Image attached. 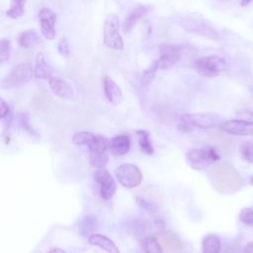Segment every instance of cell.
Masks as SVG:
<instances>
[{
  "label": "cell",
  "mask_w": 253,
  "mask_h": 253,
  "mask_svg": "<svg viewBox=\"0 0 253 253\" xmlns=\"http://www.w3.org/2000/svg\"><path fill=\"white\" fill-rule=\"evenodd\" d=\"M240 153L242 157L250 163H253V143L246 142L241 145Z\"/></svg>",
  "instance_id": "cell-30"
},
{
  "label": "cell",
  "mask_w": 253,
  "mask_h": 253,
  "mask_svg": "<svg viewBox=\"0 0 253 253\" xmlns=\"http://www.w3.org/2000/svg\"><path fill=\"white\" fill-rule=\"evenodd\" d=\"M243 253H253V241L248 242L243 247Z\"/></svg>",
  "instance_id": "cell-35"
},
{
  "label": "cell",
  "mask_w": 253,
  "mask_h": 253,
  "mask_svg": "<svg viewBox=\"0 0 253 253\" xmlns=\"http://www.w3.org/2000/svg\"><path fill=\"white\" fill-rule=\"evenodd\" d=\"M121 21L117 14H109L103 24V43L106 47L114 50L124 48V41L120 34Z\"/></svg>",
  "instance_id": "cell-1"
},
{
  "label": "cell",
  "mask_w": 253,
  "mask_h": 253,
  "mask_svg": "<svg viewBox=\"0 0 253 253\" xmlns=\"http://www.w3.org/2000/svg\"><path fill=\"white\" fill-rule=\"evenodd\" d=\"M94 180L99 186L101 197L106 201L111 200L117 190L115 179L113 178L111 173L105 168H99L94 173Z\"/></svg>",
  "instance_id": "cell-10"
},
{
  "label": "cell",
  "mask_w": 253,
  "mask_h": 253,
  "mask_svg": "<svg viewBox=\"0 0 253 253\" xmlns=\"http://www.w3.org/2000/svg\"><path fill=\"white\" fill-rule=\"evenodd\" d=\"M115 176L118 182L126 189H132L140 185L142 173L135 164L125 163L118 166L115 170Z\"/></svg>",
  "instance_id": "cell-6"
},
{
  "label": "cell",
  "mask_w": 253,
  "mask_h": 253,
  "mask_svg": "<svg viewBox=\"0 0 253 253\" xmlns=\"http://www.w3.org/2000/svg\"><path fill=\"white\" fill-rule=\"evenodd\" d=\"M136 137L139 148L147 155H151L154 152L153 146L150 141V133L146 129H139L136 131Z\"/></svg>",
  "instance_id": "cell-22"
},
{
  "label": "cell",
  "mask_w": 253,
  "mask_h": 253,
  "mask_svg": "<svg viewBox=\"0 0 253 253\" xmlns=\"http://www.w3.org/2000/svg\"><path fill=\"white\" fill-rule=\"evenodd\" d=\"M35 78L49 80L53 76V68L45 61L42 52H39L36 56L35 63Z\"/></svg>",
  "instance_id": "cell-19"
},
{
  "label": "cell",
  "mask_w": 253,
  "mask_h": 253,
  "mask_svg": "<svg viewBox=\"0 0 253 253\" xmlns=\"http://www.w3.org/2000/svg\"><path fill=\"white\" fill-rule=\"evenodd\" d=\"M0 108H1V120L5 119L7 116L11 114L9 105L3 99H0Z\"/></svg>",
  "instance_id": "cell-34"
},
{
  "label": "cell",
  "mask_w": 253,
  "mask_h": 253,
  "mask_svg": "<svg viewBox=\"0 0 253 253\" xmlns=\"http://www.w3.org/2000/svg\"><path fill=\"white\" fill-rule=\"evenodd\" d=\"M221 249V242L217 235L213 233L207 234L202 241L203 253H219Z\"/></svg>",
  "instance_id": "cell-20"
},
{
  "label": "cell",
  "mask_w": 253,
  "mask_h": 253,
  "mask_svg": "<svg viewBox=\"0 0 253 253\" xmlns=\"http://www.w3.org/2000/svg\"><path fill=\"white\" fill-rule=\"evenodd\" d=\"M233 169H230L226 165H217L213 167L210 173V179L213 185V187L219 192H227L229 188L232 186V182L234 181Z\"/></svg>",
  "instance_id": "cell-9"
},
{
  "label": "cell",
  "mask_w": 253,
  "mask_h": 253,
  "mask_svg": "<svg viewBox=\"0 0 253 253\" xmlns=\"http://www.w3.org/2000/svg\"><path fill=\"white\" fill-rule=\"evenodd\" d=\"M27 0H12L10 8L6 12V16L11 19H19L25 14V5Z\"/></svg>",
  "instance_id": "cell-23"
},
{
  "label": "cell",
  "mask_w": 253,
  "mask_h": 253,
  "mask_svg": "<svg viewBox=\"0 0 253 253\" xmlns=\"http://www.w3.org/2000/svg\"><path fill=\"white\" fill-rule=\"evenodd\" d=\"M186 159L193 169L205 170L212 162L219 160V155L212 147H208L207 149L192 148L187 151Z\"/></svg>",
  "instance_id": "cell-3"
},
{
  "label": "cell",
  "mask_w": 253,
  "mask_h": 253,
  "mask_svg": "<svg viewBox=\"0 0 253 253\" xmlns=\"http://www.w3.org/2000/svg\"><path fill=\"white\" fill-rule=\"evenodd\" d=\"M158 240L166 252L173 253L180 251L183 247V242L180 237L171 231H165L158 235Z\"/></svg>",
  "instance_id": "cell-16"
},
{
  "label": "cell",
  "mask_w": 253,
  "mask_h": 253,
  "mask_svg": "<svg viewBox=\"0 0 253 253\" xmlns=\"http://www.w3.org/2000/svg\"><path fill=\"white\" fill-rule=\"evenodd\" d=\"M180 123L191 127H200L209 129L219 124V118L215 114L210 113H188L180 117Z\"/></svg>",
  "instance_id": "cell-8"
},
{
  "label": "cell",
  "mask_w": 253,
  "mask_h": 253,
  "mask_svg": "<svg viewBox=\"0 0 253 253\" xmlns=\"http://www.w3.org/2000/svg\"><path fill=\"white\" fill-rule=\"evenodd\" d=\"M144 249L146 253H163L162 246L158 239L153 236L147 237L144 241Z\"/></svg>",
  "instance_id": "cell-26"
},
{
  "label": "cell",
  "mask_w": 253,
  "mask_h": 253,
  "mask_svg": "<svg viewBox=\"0 0 253 253\" xmlns=\"http://www.w3.org/2000/svg\"><path fill=\"white\" fill-rule=\"evenodd\" d=\"M17 122L18 124L27 131H29L30 133H34L33 129L31 128V118L29 113L26 112H21L17 114Z\"/></svg>",
  "instance_id": "cell-28"
},
{
  "label": "cell",
  "mask_w": 253,
  "mask_h": 253,
  "mask_svg": "<svg viewBox=\"0 0 253 253\" xmlns=\"http://www.w3.org/2000/svg\"><path fill=\"white\" fill-rule=\"evenodd\" d=\"M152 9L150 5H144L140 4L132 8L129 13L126 16L123 24H122V29L123 32L127 34L129 33L135 26L136 24Z\"/></svg>",
  "instance_id": "cell-13"
},
{
  "label": "cell",
  "mask_w": 253,
  "mask_h": 253,
  "mask_svg": "<svg viewBox=\"0 0 253 253\" xmlns=\"http://www.w3.org/2000/svg\"><path fill=\"white\" fill-rule=\"evenodd\" d=\"M181 27L188 33L207 38L210 40H219V35L216 30L210 24L194 18H184L180 22Z\"/></svg>",
  "instance_id": "cell-7"
},
{
  "label": "cell",
  "mask_w": 253,
  "mask_h": 253,
  "mask_svg": "<svg viewBox=\"0 0 253 253\" xmlns=\"http://www.w3.org/2000/svg\"><path fill=\"white\" fill-rule=\"evenodd\" d=\"M39 20L41 24V34L46 40H53L55 38V24L56 15L55 13L46 7H42L39 13Z\"/></svg>",
  "instance_id": "cell-11"
},
{
  "label": "cell",
  "mask_w": 253,
  "mask_h": 253,
  "mask_svg": "<svg viewBox=\"0 0 253 253\" xmlns=\"http://www.w3.org/2000/svg\"><path fill=\"white\" fill-rule=\"evenodd\" d=\"M41 38L35 31H25L18 36V44L23 48H29L38 44Z\"/></svg>",
  "instance_id": "cell-21"
},
{
  "label": "cell",
  "mask_w": 253,
  "mask_h": 253,
  "mask_svg": "<svg viewBox=\"0 0 253 253\" xmlns=\"http://www.w3.org/2000/svg\"><path fill=\"white\" fill-rule=\"evenodd\" d=\"M239 219L242 223L253 225V208H244L239 213Z\"/></svg>",
  "instance_id": "cell-29"
},
{
  "label": "cell",
  "mask_w": 253,
  "mask_h": 253,
  "mask_svg": "<svg viewBox=\"0 0 253 253\" xmlns=\"http://www.w3.org/2000/svg\"><path fill=\"white\" fill-rule=\"evenodd\" d=\"M48 86L51 92L61 99H71L73 97V89L62 78L58 76H52L48 80Z\"/></svg>",
  "instance_id": "cell-15"
},
{
  "label": "cell",
  "mask_w": 253,
  "mask_h": 253,
  "mask_svg": "<svg viewBox=\"0 0 253 253\" xmlns=\"http://www.w3.org/2000/svg\"><path fill=\"white\" fill-rule=\"evenodd\" d=\"M238 119L245 121L247 123L253 124V112L249 111V110H242L238 113Z\"/></svg>",
  "instance_id": "cell-33"
},
{
  "label": "cell",
  "mask_w": 253,
  "mask_h": 253,
  "mask_svg": "<svg viewBox=\"0 0 253 253\" xmlns=\"http://www.w3.org/2000/svg\"><path fill=\"white\" fill-rule=\"evenodd\" d=\"M157 71L158 70L156 69V67L152 63H150V65L142 72L140 76V84L142 86H147L148 84H150L154 79Z\"/></svg>",
  "instance_id": "cell-27"
},
{
  "label": "cell",
  "mask_w": 253,
  "mask_h": 253,
  "mask_svg": "<svg viewBox=\"0 0 253 253\" xmlns=\"http://www.w3.org/2000/svg\"><path fill=\"white\" fill-rule=\"evenodd\" d=\"M72 141L75 145L78 146L86 145L89 149V152L108 151L110 142L105 136L101 134H95L87 130L75 132L72 136Z\"/></svg>",
  "instance_id": "cell-5"
},
{
  "label": "cell",
  "mask_w": 253,
  "mask_h": 253,
  "mask_svg": "<svg viewBox=\"0 0 253 253\" xmlns=\"http://www.w3.org/2000/svg\"><path fill=\"white\" fill-rule=\"evenodd\" d=\"M252 1H253V0H240V5L243 6V7H245V6L249 5Z\"/></svg>",
  "instance_id": "cell-37"
},
{
  "label": "cell",
  "mask_w": 253,
  "mask_h": 253,
  "mask_svg": "<svg viewBox=\"0 0 253 253\" xmlns=\"http://www.w3.org/2000/svg\"><path fill=\"white\" fill-rule=\"evenodd\" d=\"M130 140L126 134L114 136L109 142V149L112 154L116 156H123L129 151Z\"/></svg>",
  "instance_id": "cell-17"
},
{
  "label": "cell",
  "mask_w": 253,
  "mask_h": 253,
  "mask_svg": "<svg viewBox=\"0 0 253 253\" xmlns=\"http://www.w3.org/2000/svg\"><path fill=\"white\" fill-rule=\"evenodd\" d=\"M221 129L229 134L238 136H248L253 135V124L247 123L240 119L229 120L220 126Z\"/></svg>",
  "instance_id": "cell-12"
},
{
  "label": "cell",
  "mask_w": 253,
  "mask_h": 253,
  "mask_svg": "<svg viewBox=\"0 0 253 253\" xmlns=\"http://www.w3.org/2000/svg\"><path fill=\"white\" fill-rule=\"evenodd\" d=\"M103 89L107 100L114 106H118L123 102L124 95L121 87L109 76L103 77Z\"/></svg>",
  "instance_id": "cell-14"
},
{
  "label": "cell",
  "mask_w": 253,
  "mask_h": 253,
  "mask_svg": "<svg viewBox=\"0 0 253 253\" xmlns=\"http://www.w3.org/2000/svg\"><path fill=\"white\" fill-rule=\"evenodd\" d=\"M136 201H137V204L142 208V209H144L145 211H151V212H153V211H156V206L154 205V204H152L151 202H148V201H146V200H144V199H142V198H136Z\"/></svg>",
  "instance_id": "cell-32"
},
{
  "label": "cell",
  "mask_w": 253,
  "mask_h": 253,
  "mask_svg": "<svg viewBox=\"0 0 253 253\" xmlns=\"http://www.w3.org/2000/svg\"><path fill=\"white\" fill-rule=\"evenodd\" d=\"M48 253H66V252L61 248H52Z\"/></svg>",
  "instance_id": "cell-36"
},
{
  "label": "cell",
  "mask_w": 253,
  "mask_h": 253,
  "mask_svg": "<svg viewBox=\"0 0 253 253\" xmlns=\"http://www.w3.org/2000/svg\"><path fill=\"white\" fill-rule=\"evenodd\" d=\"M35 77V68L29 62H24L17 65L6 77L2 80V87L6 89L15 88L28 83Z\"/></svg>",
  "instance_id": "cell-4"
},
{
  "label": "cell",
  "mask_w": 253,
  "mask_h": 253,
  "mask_svg": "<svg viewBox=\"0 0 253 253\" xmlns=\"http://www.w3.org/2000/svg\"><path fill=\"white\" fill-rule=\"evenodd\" d=\"M249 181H250V184H251V185H253V176L250 178V180H249Z\"/></svg>",
  "instance_id": "cell-38"
},
{
  "label": "cell",
  "mask_w": 253,
  "mask_h": 253,
  "mask_svg": "<svg viewBox=\"0 0 253 253\" xmlns=\"http://www.w3.org/2000/svg\"><path fill=\"white\" fill-rule=\"evenodd\" d=\"M195 68L202 76L213 77L227 68V62L221 56L211 54L198 58L195 61Z\"/></svg>",
  "instance_id": "cell-2"
},
{
  "label": "cell",
  "mask_w": 253,
  "mask_h": 253,
  "mask_svg": "<svg viewBox=\"0 0 253 253\" xmlns=\"http://www.w3.org/2000/svg\"><path fill=\"white\" fill-rule=\"evenodd\" d=\"M109 161L108 151H96L89 152V162L93 167L104 168Z\"/></svg>",
  "instance_id": "cell-24"
},
{
  "label": "cell",
  "mask_w": 253,
  "mask_h": 253,
  "mask_svg": "<svg viewBox=\"0 0 253 253\" xmlns=\"http://www.w3.org/2000/svg\"><path fill=\"white\" fill-rule=\"evenodd\" d=\"M88 242L91 245L100 247L101 249H103L107 253H121L120 249L118 248L116 243L112 239H110L109 237H107L103 234L93 233V234L89 235L88 236Z\"/></svg>",
  "instance_id": "cell-18"
},
{
  "label": "cell",
  "mask_w": 253,
  "mask_h": 253,
  "mask_svg": "<svg viewBox=\"0 0 253 253\" xmlns=\"http://www.w3.org/2000/svg\"><path fill=\"white\" fill-rule=\"evenodd\" d=\"M57 50L61 55L68 56L70 54V46L69 42L65 38H62L57 42Z\"/></svg>",
  "instance_id": "cell-31"
},
{
  "label": "cell",
  "mask_w": 253,
  "mask_h": 253,
  "mask_svg": "<svg viewBox=\"0 0 253 253\" xmlns=\"http://www.w3.org/2000/svg\"><path fill=\"white\" fill-rule=\"evenodd\" d=\"M12 45L8 39H2L0 42V63L4 64L11 56Z\"/></svg>",
  "instance_id": "cell-25"
}]
</instances>
